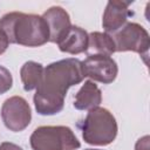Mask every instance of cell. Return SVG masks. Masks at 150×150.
Segmentation results:
<instances>
[{
    "label": "cell",
    "instance_id": "obj_1",
    "mask_svg": "<svg viewBox=\"0 0 150 150\" xmlns=\"http://www.w3.org/2000/svg\"><path fill=\"white\" fill-rule=\"evenodd\" d=\"M84 77L82 61L79 59L68 57L48 64L33 97L38 114L42 116L59 114L63 109L68 89L81 83Z\"/></svg>",
    "mask_w": 150,
    "mask_h": 150
},
{
    "label": "cell",
    "instance_id": "obj_2",
    "mask_svg": "<svg viewBox=\"0 0 150 150\" xmlns=\"http://www.w3.org/2000/svg\"><path fill=\"white\" fill-rule=\"evenodd\" d=\"M0 30L5 33L9 43L25 47H40L49 42V29L38 14L11 12L0 19Z\"/></svg>",
    "mask_w": 150,
    "mask_h": 150
},
{
    "label": "cell",
    "instance_id": "obj_3",
    "mask_svg": "<svg viewBox=\"0 0 150 150\" xmlns=\"http://www.w3.org/2000/svg\"><path fill=\"white\" fill-rule=\"evenodd\" d=\"M82 138L90 145H108L117 136V122L114 115L105 108L96 107L90 109L79 124Z\"/></svg>",
    "mask_w": 150,
    "mask_h": 150
},
{
    "label": "cell",
    "instance_id": "obj_4",
    "mask_svg": "<svg viewBox=\"0 0 150 150\" xmlns=\"http://www.w3.org/2000/svg\"><path fill=\"white\" fill-rule=\"evenodd\" d=\"M29 143L33 150H76L81 146L73 130L66 125L39 127L32 132Z\"/></svg>",
    "mask_w": 150,
    "mask_h": 150
},
{
    "label": "cell",
    "instance_id": "obj_5",
    "mask_svg": "<svg viewBox=\"0 0 150 150\" xmlns=\"http://www.w3.org/2000/svg\"><path fill=\"white\" fill-rule=\"evenodd\" d=\"M116 52H135L148 56L150 36L148 30L137 22H127L115 33L110 34Z\"/></svg>",
    "mask_w": 150,
    "mask_h": 150
},
{
    "label": "cell",
    "instance_id": "obj_6",
    "mask_svg": "<svg viewBox=\"0 0 150 150\" xmlns=\"http://www.w3.org/2000/svg\"><path fill=\"white\" fill-rule=\"evenodd\" d=\"M1 118L7 129L19 132L29 125L32 121V110L23 97L12 96L2 103Z\"/></svg>",
    "mask_w": 150,
    "mask_h": 150
},
{
    "label": "cell",
    "instance_id": "obj_7",
    "mask_svg": "<svg viewBox=\"0 0 150 150\" xmlns=\"http://www.w3.org/2000/svg\"><path fill=\"white\" fill-rule=\"evenodd\" d=\"M82 66L86 77L104 84L114 82L118 73L116 61L107 55H89L82 61Z\"/></svg>",
    "mask_w": 150,
    "mask_h": 150
},
{
    "label": "cell",
    "instance_id": "obj_8",
    "mask_svg": "<svg viewBox=\"0 0 150 150\" xmlns=\"http://www.w3.org/2000/svg\"><path fill=\"white\" fill-rule=\"evenodd\" d=\"M131 4L132 1H108L102 18V27L104 33L112 34L128 22V19L134 15L132 11L129 9Z\"/></svg>",
    "mask_w": 150,
    "mask_h": 150
},
{
    "label": "cell",
    "instance_id": "obj_9",
    "mask_svg": "<svg viewBox=\"0 0 150 150\" xmlns=\"http://www.w3.org/2000/svg\"><path fill=\"white\" fill-rule=\"evenodd\" d=\"M42 18L45 19L49 29V42L53 43H59L71 27L69 14L60 6L48 8L42 14Z\"/></svg>",
    "mask_w": 150,
    "mask_h": 150
},
{
    "label": "cell",
    "instance_id": "obj_10",
    "mask_svg": "<svg viewBox=\"0 0 150 150\" xmlns=\"http://www.w3.org/2000/svg\"><path fill=\"white\" fill-rule=\"evenodd\" d=\"M57 46L61 52L71 55L84 53L88 47V33L79 26H71Z\"/></svg>",
    "mask_w": 150,
    "mask_h": 150
},
{
    "label": "cell",
    "instance_id": "obj_11",
    "mask_svg": "<svg viewBox=\"0 0 150 150\" xmlns=\"http://www.w3.org/2000/svg\"><path fill=\"white\" fill-rule=\"evenodd\" d=\"M102 102V93L94 81L87 80L74 97V108L77 110H90Z\"/></svg>",
    "mask_w": 150,
    "mask_h": 150
},
{
    "label": "cell",
    "instance_id": "obj_12",
    "mask_svg": "<svg viewBox=\"0 0 150 150\" xmlns=\"http://www.w3.org/2000/svg\"><path fill=\"white\" fill-rule=\"evenodd\" d=\"M115 43L110 34L102 32H93L88 34L87 55H107L110 56L115 53Z\"/></svg>",
    "mask_w": 150,
    "mask_h": 150
},
{
    "label": "cell",
    "instance_id": "obj_13",
    "mask_svg": "<svg viewBox=\"0 0 150 150\" xmlns=\"http://www.w3.org/2000/svg\"><path fill=\"white\" fill-rule=\"evenodd\" d=\"M43 69V66L35 61H27L22 64L20 69V77L26 91H30L38 88L42 79Z\"/></svg>",
    "mask_w": 150,
    "mask_h": 150
},
{
    "label": "cell",
    "instance_id": "obj_14",
    "mask_svg": "<svg viewBox=\"0 0 150 150\" xmlns=\"http://www.w3.org/2000/svg\"><path fill=\"white\" fill-rule=\"evenodd\" d=\"M13 86V77L11 71L4 67L0 66V95L7 93Z\"/></svg>",
    "mask_w": 150,
    "mask_h": 150
},
{
    "label": "cell",
    "instance_id": "obj_15",
    "mask_svg": "<svg viewBox=\"0 0 150 150\" xmlns=\"http://www.w3.org/2000/svg\"><path fill=\"white\" fill-rule=\"evenodd\" d=\"M135 150H150L149 149V136H144L136 142Z\"/></svg>",
    "mask_w": 150,
    "mask_h": 150
},
{
    "label": "cell",
    "instance_id": "obj_16",
    "mask_svg": "<svg viewBox=\"0 0 150 150\" xmlns=\"http://www.w3.org/2000/svg\"><path fill=\"white\" fill-rule=\"evenodd\" d=\"M8 45H9V41H8L7 36L5 35V33H4V32H1V30H0V55H1V54H4V53L7 50Z\"/></svg>",
    "mask_w": 150,
    "mask_h": 150
},
{
    "label": "cell",
    "instance_id": "obj_17",
    "mask_svg": "<svg viewBox=\"0 0 150 150\" xmlns=\"http://www.w3.org/2000/svg\"><path fill=\"white\" fill-rule=\"evenodd\" d=\"M0 150H22V148L12 142H2L0 144Z\"/></svg>",
    "mask_w": 150,
    "mask_h": 150
},
{
    "label": "cell",
    "instance_id": "obj_18",
    "mask_svg": "<svg viewBox=\"0 0 150 150\" xmlns=\"http://www.w3.org/2000/svg\"><path fill=\"white\" fill-rule=\"evenodd\" d=\"M84 150H101V149H84Z\"/></svg>",
    "mask_w": 150,
    "mask_h": 150
}]
</instances>
